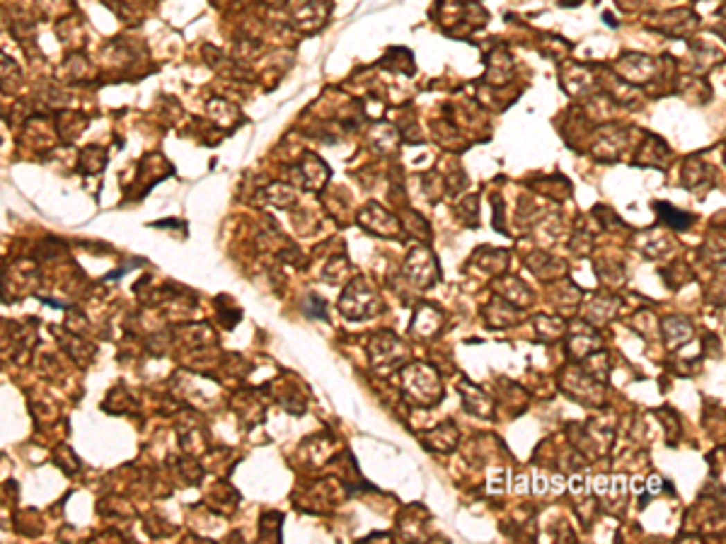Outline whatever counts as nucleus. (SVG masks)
I'll list each match as a JSON object with an SVG mask.
<instances>
[{
  "label": "nucleus",
  "mask_w": 726,
  "mask_h": 544,
  "mask_svg": "<svg viewBox=\"0 0 726 544\" xmlns=\"http://www.w3.org/2000/svg\"><path fill=\"white\" fill-rule=\"evenodd\" d=\"M656 208H659V210H671V213H673V208H671V206L666 208V203H656ZM690 223H693V218H683V215H680V210H678V215H673V218H671V225H673V228H688Z\"/></svg>",
  "instance_id": "f257e3e1"
}]
</instances>
